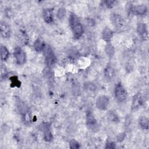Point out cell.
I'll return each instance as SVG.
<instances>
[{"instance_id":"cell-29","label":"cell","mask_w":149,"mask_h":149,"mask_svg":"<svg viewBox=\"0 0 149 149\" xmlns=\"http://www.w3.org/2000/svg\"><path fill=\"white\" fill-rule=\"evenodd\" d=\"M125 133H120V134H119L118 136V140L119 141H122L124 139H125Z\"/></svg>"},{"instance_id":"cell-3","label":"cell","mask_w":149,"mask_h":149,"mask_svg":"<svg viewBox=\"0 0 149 149\" xmlns=\"http://www.w3.org/2000/svg\"><path fill=\"white\" fill-rule=\"evenodd\" d=\"M44 56L45 58V63L48 67L53 65L56 61V55L52 49V48L48 45H45L43 49Z\"/></svg>"},{"instance_id":"cell-4","label":"cell","mask_w":149,"mask_h":149,"mask_svg":"<svg viewBox=\"0 0 149 149\" xmlns=\"http://www.w3.org/2000/svg\"><path fill=\"white\" fill-rule=\"evenodd\" d=\"M115 95L116 99L120 102H124L127 98V93L121 83H118L115 88Z\"/></svg>"},{"instance_id":"cell-23","label":"cell","mask_w":149,"mask_h":149,"mask_svg":"<svg viewBox=\"0 0 149 149\" xmlns=\"http://www.w3.org/2000/svg\"><path fill=\"white\" fill-rule=\"evenodd\" d=\"M65 15H66V9L64 8H59L56 13L57 17L59 19H63L65 17Z\"/></svg>"},{"instance_id":"cell-25","label":"cell","mask_w":149,"mask_h":149,"mask_svg":"<svg viewBox=\"0 0 149 149\" xmlns=\"http://www.w3.org/2000/svg\"><path fill=\"white\" fill-rule=\"evenodd\" d=\"M7 76H8L7 69H6L5 66L4 65L2 64L1 67V78L2 79H5Z\"/></svg>"},{"instance_id":"cell-24","label":"cell","mask_w":149,"mask_h":149,"mask_svg":"<svg viewBox=\"0 0 149 149\" xmlns=\"http://www.w3.org/2000/svg\"><path fill=\"white\" fill-rule=\"evenodd\" d=\"M69 147L73 149H77L80 148V144L74 139H72L70 140L69 143Z\"/></svg>"},{"instance_id":"cell-1","label":"cell","mask_w":149,"mask_h":149,"mask_svg":"<svg viewBox=\"0 0 149 149\" xmlns=\"http://www.w3.org/2000/svg\"><path fill=\"white\" fill-rule=\"evenodd\" d=\"M69 24L75 38H80L83 33V29L79 19L74 14L72 13L69 16Z\"/></svg>"},{"instance_id":"cell-18","label":"cell","mask_w":149,"mask_h":149,"mask_svg":"<svg viewBox=\"0 0 149 149\" xmlns=\"http://www.w3.org/2000/svg\"><path fill=\"white\" fill-rule=\"evenodd\" d=\"M139 125L140 127L145 130L148 129V119L147 118L143 116L139 120Z\"/></svg>"},{"instance_id":"cell-11","label":"cell","mask_w":149,"mask_h":149,"mask_svg":"<svg viewBox=\"0 0 149 149\" xmlns=\"http://www.w3.org/2000/svg\"><path fill=\"white\" fill-rule=\"evenodd\" d=\"M130 10L136 15H144L147 13V8L144 5H139L131 7Z\"/></svg>"},{"instance_id":"cell-27","label":"cell","mask_w":149,"mask_h":149,"mask_svg":"<svg viewBox=\"0 0 149 149\" xmlns=\"http://www.w3.org/2000/svg\"><path fill=\"white\" fill-rule=\"evenodd\" d=\"M115 143L112 141H107L105 144V148H115Z\"/></svg>"},{"instance_id":"cell-13","label":"cell","mask_w":149,"mask_h":149,"mask_svg":"<svg viewBox=\"0 0 149 149\" xmlns=\"http://www.w3.org/2000/svg\"><path fill=\"white\" fill-rule=\"evenodd\" d=\"M42 17L46 23L49 24L53 21V10L51 9H45L42 12Z\"/></svg>"},{"instance_id":"cell-7","label":"cell","mask_w":149,"mask_h":149,"mask_svg":"<svg viewBox=\"0 0 149 149\" xmlns=\"http://www.w3.org/2000/svg\"><path fill=\"white\" fill-rule=\"evenodd\" d=\"M109 98L106 95H101L96 100V107L100 110H105L109 104Z\"/></svg>"},{"instance_id":"cell-12","label":"cell","mask_w":149,"mask_h":149,"mask_svg":"<svg viewBox=\"0 0 149 149\" xmlns=\"http://www.w3.org/2000/svg\"><path fill=\"white\" fill-rule=\"evenodd\" d=\"M137 31L139 34L144 40L148 38V33L147 27L145 24L143 23H139L137 27Z\"/></svg>"},{"instance_id":"cell-28","label":"cell","mask_w":149,"mask_h":149,"mask_svg":"<svg viewBox=\"0 0 149 149\" xmlns=\"http://www.w3.org/2000/svg\"><path fill=\"white\" fill-rule=\"evenodd\" d=\"M86 88L88 91H95L96 87H95V85L93 84V83H88V84H87L86 86Z\"/></svg>"},{"instance_id":"cell-8","label":"cell","mask_w":149,"mask_h":149,"mask_svg":"<svg viewBox=\"0 0 149 149\" xmlns=\"http://www.w3.org/2000/svg\"><path fill=\"white\" fill-rule=\"evenodd\" d=\"M40 127L41 130L44 132V137L45 140L46 141H51L52 140L53 137L50 130L49 125L46 122H43L40 126Z\"/></svg>"},{"instance_id":"cell-2","label":"cell","mask_w":149,"mask_h":149,"mask_svg":"<svg viewBox=\"0 0 149 149\" xmlns=\"http://www.w3.org/2000/svg\"><path fill=\"white\" fill-rule=\"evenodd\" d=\"M111 21L114 27L120 31H123L128 29V26L123 17L117 13H112L111 16Z\"/></svg>"},{"instance_id":"cell-20","label":"cell","mask_w":149,"mask_h":149,"mask_svg":"<svg viewBox=\"0 0 149 149\" xmlns=\"http://www.w3.org/2000/svg\"><path fill=\"white\" fill-rule=\"evenodd\" d=\"M105 51L106 52V54L107 55L109 56V57H112L113 54H114V52H115V50H114V48L113 47L109 44H108L106 47H105Z\"/></svg>"},{"instance_id":"cell-6","label":"cell","mask_w":149,"mask_h":149,"mask_svg":"<svg viewBox=\"0 0 149 149\" xmlns=\"http://www.w3.org/2000/svg\"><path fill=\"white\" fill-rule=\"evenodd\" d=\"M13 55L17 64L22 65L25 63L26 61V55L24 51L22 50L20 48H16L15 49Z\"/></svg>"},{"instance_id":"cell-15","label":"cell","mask_w":149,"mask_h":149,"mask_svg":"<svg viewBox=\"0 0 149 149\" xmlns=\"http://www.w3.org/2000/svg\"><path fill=\"white\" fill-rule=\"evenodd\" d=\"M104 74L107 79L111 80L115 76V70L112 66L108 65L104 70Z\"/></svg>"},{"instance_id":"cell-21","label":"cell","mask_w":149,"mask_h":149,"mask_svg":"<svg viewBox=\"0 0 149 149\" xmlns=\"http://www.w3.org/2000/svg\"><path fill=\"white\" fill-rule=\"evenodd\" d=\"M108 119L109 121L112 122H118L119 121L118 116L113 111H110L108 113Z\"/></svg>"},{"instance_id":"cell-17","label":"cell","mask_w":149,"mask_h":149,"mask_svg":"<svg viewBox=\"0 0 149 149\" xmlns=\"http://www.w3.org/2000/svg\"><path fill=\"white\" fill-rule=\"evenodd\" d=\"M1 59L3 61H6L9 55V52L6 47L2 45L1 47Z\"/></svg>"},{"instance_id":"cell-10","label":"cell","mask_w":149,"mask_h":149,"mask_svg":"<svg viewBox=\"0 0 149 149\" xmlns=\"http://www.w3.org/2000/svg\"><path fill=\"white\" fill-rule=\"evenodd\" d=\"M143 104V98L141 95L140 93H137L134 95L132 100V110L136 111L141 107Z\"/></svg>"},{"instance_id":"cell-5","label":"cell","mask_w":149,"mask_h":149,"mask_svg":"<svg viewBox=\"0 0 149 149\" xmlns=\"http://www.w3.org/2000/svg\"><path fill=\"white\" fill-rule=\"evenodd\" d=\"M86 125L88 129L93 132L97 131L99 129L98 123L90 112H88L86 114Z\"/></svg>"},{"instance_id":"cell-16","label":"cell","mask_w":149,"mask_h":149,"mask_svg":"<svg viewBox=\"0 0 149 149\" xmlns=\"http://www.w3.org/2000/svg\"><path fill=\"white\" fill-rule=\"evenodd\" d=\"M45 45L44 44L42 40L40 38H37L34 43V48L37 52H41L43 51Z\"/></svg>"},{"instance_id":"cell-30","label":"cell","mask_w":149,"mask_h":149,"mask_svg":"<svg viewBox=\"0 0 149 149\" xmlns=\"http://www.w3.org/2000/svg\"><path fill=\"white\" fill-rule=\"evenodd\" d=\"M74 87H75V88H77V87H76V85H77L76 84H77V83H74ZM77 88H79V87H77ZM73 90H74V93H76V92H78L79 90V88H74V89H73Z\"/></svg>"},{"instance_id":"cell-26","label":"cell","mask_w":149,"mask_h":149,"mask_svg":"<svg viewBox=\"0 0 149 149\" xmlns=\"http://www.w3.org/2000/svg\"><path fill=\"white\" fill-rule=\"evenodd\" d=\"M44 74L45 76H46L47 77H51V76L52 75V70H51V69L49 68V67H47L46 68L44 69Z\"/></svg>"},{"instance_id":"cell-19","label":"cell","mask_w":149,"mask_h":149,"mask_svg":"<svg viewBox=\"0 0 149 149\" xmlns=\"http://www.w3.org/2000/svg\"><path fill=\"white\" fill-rule=\"evenodd\" d=\"M9 79L11 80V87H19L20 86L21 83L18 80L17 77L16 76H12L10 77Z\"/></svg>"},{"instance_id":"cell-9","label":"cell","mask_w":149,"mask_h":149,"mask_svg":"<svg viewBox=\"0 0 149 149\" xmlns=\"http://www.w3.org/2000/svg\"><path fill=\"white\" fill-rule=\"evenodd\" d=\"M1 36L3 38L10 37L11 34V30L9 25L5 22H1L0 24Z\"/></svg>"},{"instance_id":"cell-22","label":"cell","mask_w":149,"mask_h":149,"mask_svg":"<svg viewBox=\"0 0 149 149\" xmlns=\"http://www.w3.org/2000/svg\"><path fill=\"white\" fill-rule=\"evenodd\" d=\"M102 5L107 7V8H112L116 3H117V1H104L102 2Z\"/></svg>"},{"instance_id":"cell-14","label":"cell","mask_w":149,"mask_h":149,"mask_svg":"<svg viewBox=\"0 0 149 149\" xmlns=\"http://www.w3.org/2000/svg\"><path fill=\"white\" fill-rule=\"evenodd\" d=\"M113 36V31L109 28L105 27L102 33V37L104 41L106 42H110Z\"/></svg>"}]
</instances>
